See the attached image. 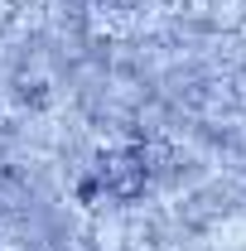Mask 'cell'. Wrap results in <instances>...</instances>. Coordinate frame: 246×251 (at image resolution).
Segmentation results:
<instances>
[{
	"label": "cell",
	"mask_w": 246,
	"mask_h": 251,
	"mask_svg": "<svg viewBox=\"0 0 246 251\" xmlns=\"http://www.w3.org/2000/svg\"><path fill=\"white\" fill-rule=\"evenodd\" d=\"M97 179L111 198H140L145 184H150V169H145L140 150H106L101 164H97Z\"/></svg>",
	"instance_id": "1"
}]
</instances>
